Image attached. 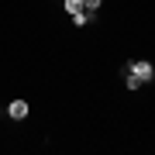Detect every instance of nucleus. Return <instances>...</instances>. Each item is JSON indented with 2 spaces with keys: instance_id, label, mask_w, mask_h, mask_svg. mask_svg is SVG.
Returning a JSON list of instances; mask_svg holds the SVG:
<instances>
[{
  "instance_id": "1",
  "label": "nucleus",
  "mask_w": 155,
  "mask_h": 155,
  "mask_svg": "<svg viewBox=\"0 0 155 155\" xmlns=\"http://www.w3.org/2000/svg\"><path fill=\"white\" fill-rule=\"evenodd\" d=\"M131 72L141 79V86H145V83H155V66L145 62V59H131Z\"/></svg>"
},
{
  "instance_id": "2",
  "label": "nucleus",
  "mask_w": 155,
  "mask_h": 155,
  "mask_svg": "<svg viewBox=\"0 0 155 155\" xmlns=\"http://www.w3.org/2000/svg\"><path fill=\"white\" fill-rule=\"evenodd\" d=\"M7 117L11 121H24L28 117V100H11L7 104Z\"/></svg>"
},
{
  "instance_id": "3",
  "label": "nucleus",
  "mask_w": 155,
  "mask_h": 155,
  "mask_svg": "<svg viewBox=\"0 0 155 155\" xmlns=\"http://www.w3.org/2000/svg\"><path fill=\"white\" fill-rule=\"evenodd\" d=\"M121 79H124V86L131 90V93H138V90H141V79L134 76V72H127V76H121Z\"/></svg>"
},
{
  "instance_id": "4",
  "label": "nucleus",
  "mask_w": 155,
  "mask_h": 155,
  "mask_svg": "<svg viewBox=\"0 0 155 155\" xmlns=\"http://www.w3.org/2000/svg\"><path fill=\"white\" fill-rule=\"evenodd\" d=\"M62 7H66L69 14H79L83 11V0H62Z\"/></svg>"
},
{
  "instance_id": "5",
  "label": "nucleus",
  "mask_w": 155,
  "mask_h": 155,
  "mask_svg": "<svg viewBox=\"0 0 155 155\" xmlns=\"http://www.w3.org/2000/svg\"><path fill=\"white\" fill-rule=\"evenodd\" d=\"M104 7V0H83V11H100Z\"/></svg>"
}]
</instances>
